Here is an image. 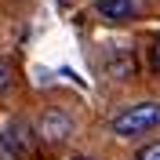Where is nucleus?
I'll return each instance as SVG.
<instances>
[{"label": "nucleus", "instance_id": "423d86ee", "mask_svg": "<svg viewBox=\"0 0 160 160\" xmlns=\"http://www.w3.org/2000/svg\"><path fill=\"white\" fill-rule=\"evenodd\" d=\"M8 84H11V69H8V66H4V62H0V91L8 88Z\"/></svg>", "mask_w": 160, "mask_h": 160}, {"label": "nucleus", "instance_id": "6e6552de", "mask_svg": "<svg viewBox=\"0 0 160 160\" xmlns=\"http://www.w3.org/2000/svg\"><path fill=\"white\" fill-rule=\"evenodd\" d=\"M73 160H91V157H73Z\"/></svg>", "mask_w": 160, "mask_h": 160}, {"label": "nucleus", "instance_id": "20e7f679", "mask_svg": "<svg viewBox=\"0 0 160 160\" xmlns=\"http://www.w3.org/2000/svg\"><path fill=\"white\" fill-rule=\"evenodd\" d=\"M95 8H98V15L106 22H131L142 4L138 0H95Z\"/></svg>", "mask_w": 160, "mask_h": 160}, {"label": "nucleus", "instance_id": "f257e3e1", "mask_svg": "<svg viewBox=\"0 0 160 160\" xmlns=\"http://www.w3.org/2000/svg\"><path fill=\"white\" fill-rule=\"evenodd\" d=\"M157 128H160V102H135L113 117V131L120 138H138V135L157 131Z\"/></svg>", "mask_w": 160, "mask_h": 160}, {"label": "nucleus", "instance_id": "f03ea898", "mask_svg": "<svg viewBox=\"0 0 160 160\" xmlns=\"http://www.w3.org/2000/svg\"><path fill=\"white\" fill-rule=\"evenodd\" d=\"M37 142H48V146H58L73 135V117L62 109H44V117L37 120V128H33Z\"/></svg>", "mask_w": 160, "mask_h": 160}, {"label": "nucleus", "instance_id": "7ed1b4c3", "mask_svg": "<svg viewBox=\"0 0 160 160\" xmlns=\"http://www.w3.org/2000/svg\"><path fill=\"white\" fill-rule=\"evenodd\" d=\"M33 142H37V135L29 131L26 120H11L8 128L0 131V146H4V153H8L11 160H29Z\"/></svg>", "mask_w": 160, "mask_h": 160}, {"label": "nucleus", "instance_id": "0eeeda50", "mask_svg": "<svg viewBox=\"0 0 160 160\" xmlns=\"http://www.w3.org/2000/svg\"><path fill=\"white\" fill-rule=\"evenodd\" d=\"M153 69H157V73H160V37H157V40H153Z\"/></svg>", "mask_w": 160, "mask_h": 160}, {"label": "nucleus", "instance_id": "39448f33", "mask_svg": "<svg viewBox=\"0 0 160 160\" xmlns=\"http://www.w3.org/2000/svg\"><path fill=\"white\" fill-rule=\"evenodd\" d=\"M135 160H160V142H149V146H142L135 153Z\"/></svg>", "mask_w": 160, "mask_h": 160}, {"label": "nucleus", "instance_id": "1a4fd4ad", "mask_svg": "<svg viewBox=\"0 0 160 160\" xmlns=\"http://www.w3.org/2000/svg\"><path fill=\"white\" fill-rule=\"evenodd\" d=\"M62 4H73V0H62Z\"/></svg>", "mask_w": 160, "mask_h": 160}]
</instances>
